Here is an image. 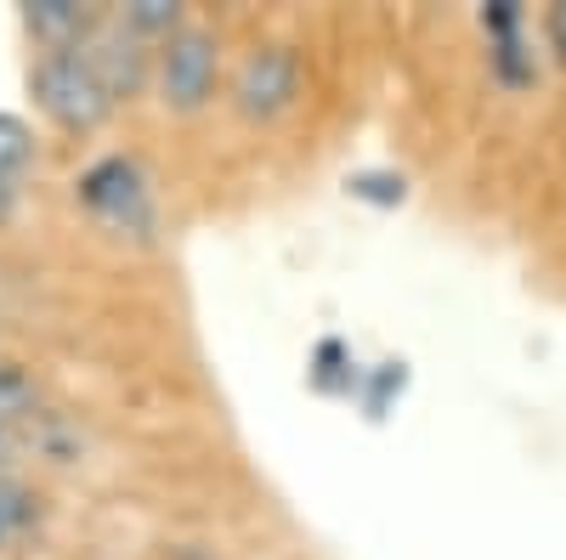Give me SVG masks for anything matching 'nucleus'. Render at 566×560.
Segmentation results:
<instances>
[{"instance_id":"nucleus-1","label":"nucleus","mask_w":566,"mask_h":560,"mask_svg":"<svg viewBox=\"0 0 566 560\" xmlns=\"http://www.w3.org/2000/svg\"><path fill=\"white\" fill-rule=\"evenodd\" d=\"M29 91H34V108L69 136L103 130L114 114V97L97 80V68H91L85 45H74V52H40L29 68Z\"/></svg>"},{"instance_id":"nucleus-2","label":"nucleus","mask_w":566,"mask_h":560,"mask_svg":"<svg viewBox=\"0 0 566 560\" xmlns=\"http://www.w3.org/2000/svg\"><path fill=\"white\" fill-rule=\"evenodd\" d=\"M74 199L85 204L91 221H103L108 232H130V239H148L154 232V181L136 159L125 154H103L97 165H85L74 181Z\"/></svg>"},{"instance_id":"nucleus-3","label":"nucleus","mask_w":566,"mask_h":560,"mask_svg":"<svg viewBox=\"0 0 566 560\" xmlns=\"http://www.w3.org/2000/svg\"><path fill=\"white\" fill-rule=\"evenodd\" d=\"M154 85L170 114H199L210 108L221 85V40L199 23H181L159 52H154Z\"/></svg>"},{"instance_id":"nucleus-4","label":"nucleus","mask_w":566,"mask_h":560,"mask_svg":"<svg viewBox=\"0 0 566 560\" xmlns=\"http://www.w3.org/2000/svg\"><path fill=\"white\" fill-rule=\"evenodd\" d=\"M306 91V63L290 40H261L244 52L239 74H232V108H239L250 125L283 119Z\"/></svg>"},{"instance_id":"nucleus-5","label":"nucleus","mask_w":566,"mask_h":560,"mask_svg":"<svg viewBox=\"0 0 566 560\" xmlns=\"http://www.w3.org/2000/svg\"><path fill=\"white\" fill-rule=\"evenodd\" d=\"M85 57L91 68H97V80L108 85V97H136L142 85H154V52H148V40H136L125 34L119 23H97L85 40Z\"/></svg>"},{"instance_id":"nucleus-6","label":"nucleus","mask_w":566,"mask_h":560,"mask_svg":"<svg viewBox=\"0 0 566 560\" xmlns=\"http://www.w3.org/2000/svg\"><path fill=\"white\" fill-rule=\"evenodd\" d=\"M23 23H29L40 52H74V45L91 40V29L103 18L91 7H80V0H34V7H23Z\"/></svg>"},{"instance_id":"nucleus-7","label":"nucleus","mask_w":566,"mask_h":560,"mask_svg":"<svg viewBox=\"0 0 566 560\" xmlns=\"http://www.w3.org/2000/svg\"><path fill=\"white\" fill-rule=\"evenodd\" d=\"M40 413H45V402H40L34 373L23 362L0 357V425H7V431H29Z\"/></svg>"},{"instance_id":"nucleus-8","label":"nucleus","mask_w":566,"mask_h":560,"mask_svg":"<svg viewBox=\"0 0 566 560\" xmlns=\"http://www.w3.org/2000/svg\"><path fill=\"white\" fill-rule=\"evenodd\" d=\"M119 29L136 34V40H159L165 45L181 29V7L176 0H130V7L119 12Z\"/></svg>"},{"instance_id":"nucleus-9","label":"nucleus","mask_w":566,"mask_h":560,"mask_svg":"<svg viewBox=\"0 0 566 560\" xmlns=\"http://www.w3.org/2000/svg\"><path fill=\"white\" fill-rule=\"evenodd\" d=\"M34 165V130L18 114H0V181H18Z\"/></svg>"},{"instance_id":"nucleus-10","label":"nucleus","mask_w":566,"mask_h":560,"mask_svg":"<svg viewBox=\"0 0 566 560\" xmlns=\"http://www.w3.org/2000/svg\"><path fill=\"white\" fill-rule=\"evenodd\" d=\"M493 74H499V85H510V91H522V85L538 80V63H533V52H527L522 34L493 40Z\"/></svg>"},{"instance_id":"nucleus-11","label":"nucleus","mask_w":566,"mask_h":560,"mask_svg":"<svg viewBox=\"0 0 566 560\" xmlns=\"http://www.w3.org/2000/svg\"><path fill=\"white\" fill-rule=\"evenodd\" d=\"M40 498L29 493V487H18V482H0V549H7L12 538H23L29 527H34V509Z\"/></svg>"},{"instance_id":"nucleus-12","label":"nucleus","mask_w":566,"mask_h":560,"mask_svg":"<svg viewBox=\"0 0 566 560\" xmlns=\"http://www.w3.org/2000/svg\"><path fill=\"white\" fill-rule=\"evenodd\" d=\"M482 29H488L493 40H504V34H522V7H510V0H499V7H488V12H482Z\"/></svg>"},{"instance_id":"nucleus-13","label":"nucleus","mask_w":566,"mask_h":560,"mask_svg":"<svg viewBox=\"0 0 566 560\" xmlns=\"http://www.w3.org/2000/svg\"><path fill=\"white\" fill-rule=\"evenodd\" d=\"M544 34H549V52H555V63H566V7H549Z\"/></svg>"},{"instance_id":"nucleus-14","label":"nucleus","mask_w":566,"mask_h":560,"mask_svg":"<svg viewBox=\"0 0 566 560\" xmlns=\"http://www.w3.org/2000/svg\"><path fill=\"white\" fill-rule=\"evenodd\" d=\"M18 458H23V431L0 425V471H7V464H18Z\"/></svg>"},{"instance_id":"nucleus-15","label":"nucleus","mask_w":566,"mask_h":560,"mask_svg":"<svg viewBox=\"0 0 566 560\" xmlns=\"http://www.w3.org/2000/svg\"><path fill=\"white\" fill-rule=\"evenodd\" d=\"M18 210V181H0V221H12Z\"/></svg>"}]
</instances>
